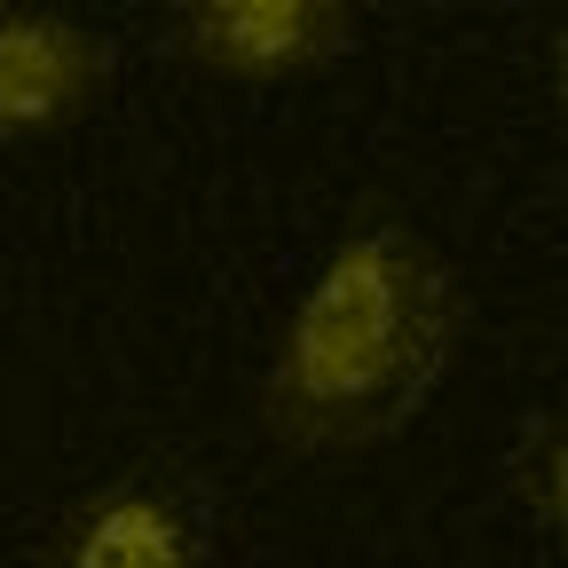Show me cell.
I'll use <instances>...</instances> for the list:
<instances>
[{"label": "cell", "mask_w": 568, "mask_h": 568, "mask_svg": "<svg viewBox=\"0 0 568 568\" xmlns=\"http://www.w3.org/2000/svg\"><path fill=\"white\" fill-rule=\"evenodd\" d=\"M111 63L119 55L88 17L0 0V151H32L95 119L111 95Z\"/></svg>", "instance_id": "cell-4"}, {"label": "cell", "mask_w": 568, "mask_h": 568, "mask_svg": "<svg viewBox=\"0 0 568 568\" xmlns=\"http://www.w3.org/2000/svg\"><path fill=\"white\" fill-rule=\"evenodd\" d=\"M466 339V284L410 213H355L293 293L261 372V435L301 458L395 443Z\"/></svg>", "instance_id": "cell-1"}, {"label": "cell", "mask_w": 568, "mask_h": 568, "mask_svg": "<svg viewBox=\"0 0 568 568\" xmlns=\"http://www.w3.org/2000/svg\"><path fill=\"white\" fill-rule=\"evenodd\" d=\"M166 48L213 88H301L355 48L347 0H174Z\"/></svg>", "instance_id": "cell-2"}, {"label": "cell", "mask_w": 568, "mask_h": 568, "mask_svg": "<svg viewBox=\"0 0 568 568\" xmlns=\"http://www.w3.org/2000/svg\"><path fill=\"white\" fill-rule=\"evenodd\" d=\"M40 568H213L205 506L174 466L142 458L71 497L40 545Z\"/></svg>", "instance_id": "cell-3"}, {"label": "cell", "mask_w": 568, "mask_h": 568, "mask_svg": "<svg viewBox=\"0 0 568 568\" xmlns=\"http://www.w3.org/2000/svg\"><path fill=\"white\" fill-rule=\"evenodd\" d=\"M506 489H514V506L529 514V529L560 537V521H568V426H560V410L521 426V443L506 458Z\"/></svg>", "instance_id": "cell-5"}]
</instances>
